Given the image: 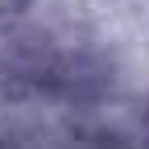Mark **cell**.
I'll return each mask as SVG.
<instances>
[{
	"label": "cell",
	"mask_w": 149,
	"mask_h": 149,
	"mask_svg": "<svg viewBox=\"0 0 149 149\" xmlns=\"http://www.w3.org/2000/svg\"><path fill=\"white\" fill-rule=\"evenodd\" d=\"M17 4H21V0H0V13H4V8H17Z\"/></svg>",
	"instance_id": "1"
}]
</instances>
